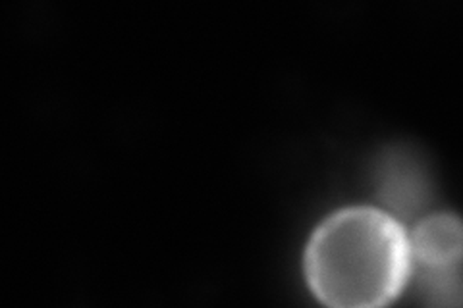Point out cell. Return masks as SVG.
I'll use <instances>...</instances> for the list:
<instances>
[{"label": "cell", "instance_id": "6da1fadb", "mask_svg": "<svg viewBox=\"0 0 463 308\" xmlns=\"http://www.w3.org/2000/svg\"><path fill=\"white\" fill-rule=\"evenodd\" d=\"M306 268L313 293L325 304L383 306L408 282V238L392 216L369 207L345 209L317 228Z\"/></svg>", "mask_w": 463, "mask_h": 308}, {"label": "cell", "instance_id": "7a4b0ae2", "mask_svg": "<svg viewBox=\"0 0 463 308\" xmlns=\"http://www.w3.org/2000/svg\"><path fill=\"white\" fill-rule=\"evenodd\" d=\"M410 247V270L415 293L427 304H459L461 226L448 214L429 216L415 228Z\"/></svg>", "mask_w": 463, "mask_h": 308}]
</instances>
